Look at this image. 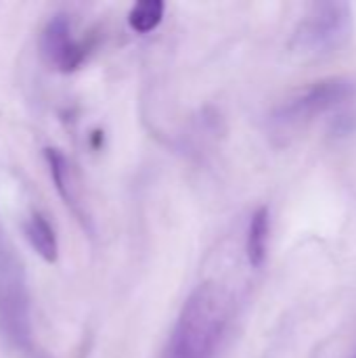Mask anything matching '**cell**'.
<instances>
[{
    "label": "cell",
    "instance_id": "1",
    "mask_svg": "<svg viewBox=\"0 0 356 358\" xmlns=\"http://www.w3.org/2000/svg\"><path fill=\"white\" fill-rule=\"evenodd\" d=\"M229 296L220 285H197L176 319L162 358H214L229 325Z\"/></svg>",
    "mask_w": 356,
    "mask_h": 358
},
{
    "label": "cell",
    "instance_id": "7",
    "mask_svg": "<svg viewBox=\"0 0 356 358\" xmlns=\"http://www.w3.org/2000/svg\"><path fill=\"white\" fill-rule=\"evenodd\" d=\"M25 237L31 245V250L48 264L57 262L59 256V243H57V235L55 229L50 227V222L42 216V214H31L23 227Z\"/></svg>",
    "mask_w": 356,
    "mask_h": 358
},
{
    "label": "cell",
    "instance_id": "9",
    "mask_svg": "<svg viewBox=\"0 0 356 358\" xmlns=\"http://www.w3.org/2000/svg\"><path fill=\"white\" fill-rule=\"evenodd\" d=\"M164 10L166 4L162 0H145V2H136L130 13H128V23L134 31L138 34H149L153 31L162 19H164Z\"/></svg>",
    "mask_w": 356,
    "mask_h": 358
},
{
    "label": "cell",
    "instance_id": "8",
    "mask_svg": "<svg viewBox=\"0 0 356 358\" xmlns=\"http://www.w3.org/2000/svg\"><path fill=\"white\" fill-rule=\"evenodd\" d=\"M44 155H46L50 176L55 180V187H57L59 195L63 197V201L76 214H80V206H78L80 201H78V195H76V180H73V170H71L69 159L59 149H46Z\"/></svg>",
    "mask_w": 356,
    "mask_h": 358
},
{
    "label": "cell",
    "instance_id": "4",
    "mask_svg": "<svg viewBox=\"0 0 356 358\" xmlns=\"http://www.w3.org/2000/svg\"><path fill=\"white\" fill-rule=\"evenodd\" d=\"M356 94L355 82L346 78H329L311 84L308 88L296 92L287 99L273 115L279 126H294L304 120H311L327 109H334Z\"/></svg>",
    "mask_w": 356,
    "mask_h": 358
},
{
    "label": "cell",
    "instance_id": "5",
    "mask_svg": "<svg viewBox=\"0 0 356 358\" xmlns=\"http://www.w3.org/2000/svg\"><path fill=\"white\" fill-rule=\"evenodd\" d=\"M88 48L90 46L84 40H76L71 36V23L65 15H55L42 29L40 36L42 57L63 73L76 71L84 63Z\"/></svg>",
    "mask_w": 356,
    "mask_h": 358
},
{
    "label": "cell",
    "instance_id": "6",
    "mask_svg": "<svg viewBox=\"0 0 356 358\" xmlns=\"http://www.w3.org/2000/svg\"><path fill=\"white\" fill-rule=\"evenodd\" d=\"M269 239H271V212L266 206H262L252 214V220L248 227L245 252H248V260L254 268H260L266 262Z\"/></svg>",
    "mask_w": 356,
    "mask_h": 358
},
{
    "label": "cell",
    "instance_id": "2",
    "mask_svg": "<svg viewBox=\"0 0 356 358\" xmlns=\"http://www.w3.org/2000/svg\"><path fill=\"white\" fill-rule=\"evenodd\" d=\"M0 336L19 350H25L31 342L25 275L4 231H0Z\"/></svg>",
    "mask_w": 356,
    "mask_h": 358
},
{
    "label": "cell",
    "instance_id": "3",
    "mask_svg": "<svg viewBox=\"0 0 356 358\" xmlns=\"http://www.w3.org/2000/svg\"><path fill=\"white\" fill-rule=\"evenodd\" d=\"M353 31L355 15L348 2H315L294 34V48L308 55H332L350 42Z\"/></svg>",
    "mask_w": 356,
    "mask_h": 358
}]
</instances>
